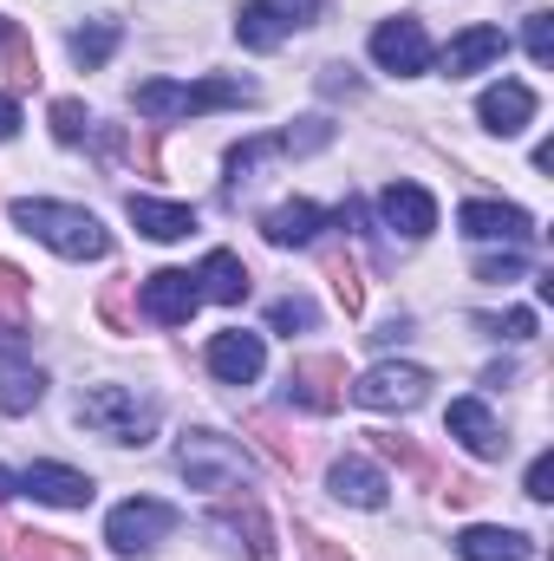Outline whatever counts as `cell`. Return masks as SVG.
<instances>
[{"mask_svg": "<svg viewBox=\"0 0 554 561\" xmlns=\"http://www.w3.org/2000/svg\"><path fill=\"white\" fill-rule=\"evenodd\" d=\"M235 39H242L249 53H275L280 39H287V13H280L275 0H249V7H235Z\"/></svg>", "mask_w": 554, "mask_h": 561, "instance_id": "cell-23", "label": "cell"}, {"mask_svg": "<svg viewBox=\"0 0 554 561\" xmlns=\"http://www.w3.org/2000/svg\"><path fill=\"white\" fill-rule=\"evenodd\" d=\"M196 294H203V300H222V307L249 300V268H242V255L209 249V255H203V268H196Z\"/></svg>", "mask_w": 554, "mask_h": 561, "instance_id": "cell-21", "label": "cell"}, {"mask_svg": "<svg viewBox=\"0 0 554 561\" xmlns=\"http://www.w3.org/2000/svg\"><path fill=\"white\" fill-rule=\"evenodd\" d=\"M249 99H255V85H242V79H196V85L143 79L138 92H131V105H138L143 118H157V125H170V118H203V112H229V105H249Z\"/></svg>", "mask_w": 554, "mask_h": 561, "instance_id": "cell-2", "label": "cell"}, {"mask_svg": "<svg viewBox=\"0 0 554 561\" xmlns=\"http://www.w3.org/2000/svg\"><path fill=\"white\" fill-rule=\"evenodd\" d=\"M85 131H92L85 105H79V99H59V105H53V138H59V144H79Z\"/></svg>", "mask_w": 554, "mask_h": 561, "instance_id": "cell-30", "label": "cell"}, {"mask_svg": "<svg viewBox=\"0 0 554 561\" xmlns=\"http://www.w3.org/2000/svg\"><path fill=\"white\" fill-rule=\"evenodd\" d=\"M353 399L366 405V412H412V405H424L430 399V373L424 366H372L359 386H353Z\"/></svg>", "mask_w": 554, "mask_h": 561, "instance_id": "cell-5", "label": "cell"}, {"mask_svg": "<svg viewBox=\"0 0 554 561\" xmlns=\"http://www.w3.org/2000/svg\"><path fill=\"white\" fill-rule=\"evenodd\" d=\"M7 561H85L79 542H66V536H39V529H13L7 536Z\"/></svg>", "mask_w": 554, "mask_h": 561, "instance_id": "cell-24", "label": "cell"}, {"mask_svg": "<svg viewBox=\"0 0 554 561\" xmlns=\"http://www.w3.org/2000/svg\"><path fill=\"white\" fill-rule=\"evenodd\" d=\"M522 39H529V59L535 66H554V13H529Z\"/></svg>", "mask_w": 554, "mask_h": 561, "instance_id": "cell-32", "label": "cell"}, {"mask_svg": "<svg viewBox=\"0 0 554 561\" xmlns=\"http://www.w3.org/2000/svg\"><path fill=\"white\" fill-rule=\"evenodd\" d=\"M320 229H326V209H320V203H307V196H293V203H280V209L262 216V236H268L275 249H307Z\"/></svg>", "mask_w": 554, "mask_h": 561, "instance_id": "cell-18", "label": "cell"}, {"mask_svg": "<svg viewBox=\"0 0 554 561\" xmlns=\"http://www.w3.org/2000/svg\"><path fill=\"white\" fill-rule=\"evenodd\" d=\"M13 131H20V105H13V99L0 92V144L13 138Z\"/></svg>", "mask_w": 554, "mask_h": 561, "instance_id": "cell-39", "label": "cell"}, {"mask_svg": "<svg viewBox=\"0 0 554 561\" xmlns=\"http://www.w3.org/2000/svg\"><path fill=\"white\" fill-rule=\"evenodd\" d=\"M385 470L379 463H366V457H339L333 463V496L339 503H353V510H385Z\"/></svg>", "mask_w": 554, "mask_h": 561, "instance_id": "cell-19", "label": "cell"}, {"mask_svg": "<svg viewBox=\"0 0 554 561\" xmlns=\"http://www.w3.org/2000/svg\"><path fill=\"white\" fill-rule=\"evenodd\" d=\"M287 399L307 412H339L346 405V366L333 353H307L287 366Z\"/></svg>", "mask_w": 554, "mask_h": 561, "instance_id": "cell-7", "label": "cell"}, {"mask_svg": "<svg viewBox=\"0 0 554 561\" xmlns=\"http://www.w3.org/2000/svg\"><path fill=\"white\" fill-rule=\"evenodd\" d=\"M79 424L112 437V444H150L157 437V405L138 399L131 386H92V392H79Z\"/></svg>", "mask_w": 554, "mask_h": 561, "instance_id": "cell-3", "label": "cell"}, {"mask_svg": "<svg viewBox=\"0 0 554 561\" xmlns=\"http://www.w3.org/2000/svg\"><path fill=\"white\" fill-rule=\"evenodd\" d=\"M379 216H385V229H399V236H412V242H424V236L437 229V203H430V190H417V183H385V190H379Z\"/></svg>", "mask_w": 554, "mask_h": 561, "instance_id": "cell-14", "label": "cell"}, {"mask_svg": "<svg viewBox=\"0 0 554 561\" xmlns=\"http://www.w3.org/2000/svg\"><path fill=\"white\" fill-rule=\"evenodd\" d=\"M0 53H7V72H13L20 85H33V79H39V59H33V46H26L20 20H7V26H0Z\"/></svg>", "mask_w": 554, "mask_h": 561, "instance_id": "cell-29", "label": "cell"}, {"mask_svg": "<svg viewBox=\"0 0 554 561\" xmlns=\"http://www.w3.org/2000/svg\"><path fill=\"white\" fill-rule=\"evenodd\" d=\"M268 327H275V333L313 327V300H300V294H293V300H275V307H268Z\"/></svg>", "mask_w": 554, "mask_h": 561, "instance_id": "cell-33", "label": "cell"}, {"mask_svg": "<svg viewBox=\"0 0 554 561\" xmlns=\"http://www.w3.org/2000/svg\"><path fill=\"white\" fill-rule=\"evenodd\" d=\"M20 307H26V275L0 262V320H20Z\"/></svg>", "mask_w": 554, "mask_h": 561, "instance_id": "cell-34", "label": "cell"}, {"mask_svg": "<svg viewBox=\"0 0 554 561\" xmlns=\"http://www.w3.org/2000/svg\"><path fill=\"white\" fill-rule=\"evenodd\" d=\"M13 222H20L26 236H39L53 255H66V262H99V255H112V236L99 229V216H92V209H72V203H13Z\"/></svg>", "mask_w": 554, "mask_h": 561, "instance_id": "cell-1", "label": "cell"}, {"mask_svg": "<svg viewBox=\"0 0 554 561\" xmlns=\"http://www.w3.org/2000/svg\"><path fill=\"white\" fill-rule=\"evenodd\" d=\"M138 307H143V320H157V327H183V320L203 307L196 275H183V268H157V275H143Z\"/></svg>", "mask_w": 554, "mask_h": 561, "instance_id": "cell-8", "label": "cell"}, {"mask_svg": "<svg viewBox=\"0 0 554 561\" xmlns=\"http://www.w3.org/2000/svg\"><path fill=\"white\" fill-rule=\"evenodd\" d=\"M522 490H529L535 503H549V496H554V457H549V450L529 463V483H522Z\"/></svg>", "mask_w": 554, "mask_h": 561, "instance_id": "cell-36", "label": "cell"}, {"mask_svg": "<svg viewBox=\"0 0 554 561\" xmlns=\"http://www.w3.org/2000/svg\"><path fill=\"white\" fill-rule=\"evenodd\" d=\"M125 216L138 222V236H150V242H183V236L196 229V209H183V203H157V196H131Z\"/></svg>", "mask_w": 554, "mask_h": 561, "instance_id": "cell-20", "label": "cell"}, {"mask_svg": "<svg viewBox=\"0 0 554 561\" xmlns=\"http://www.w3.org/2000/svg\"><path fill=\"white\" fill-rule=\"evenodd\" d=\"M118 39H125V33H118V20H92V26H79V33H72V59H79L85 72H99V66L118 53Z\"/></svg>", "mask_w": 554, "mask_h": 561, "instance_id": "cell-26", "label": "cell"}, {"mask_svg": "<svg viewBox=\"0 0 554 561\" xmlns=\"http://www.w3.org/2000/svg\"><path fill=\"white\" fill-rule=\"evenodd\" d=\"M522 275H529V262H522L516 249H509V255H483V262H476V280H489V287H509V280H522Z\"/></svg>", "mask_w": 554, "mask_h": 561, "instance_id": "cell-31", "label": "cell"}, {"mask_svg": "<svg viewBox=\"0 0 554 561\" xmlns=\"http://www.w3.org/2000/svg\"><path fill=\"white\" fill-rule=\"evenodd\" d=\"M509 53V33L503 26H463L450 46H443V72L450 79H470V72H483L489 59H503Z\"/></svg>", "mask_w": 554, "mask_h": 561, "instance_id": "cell-17", "label": "cell"}, {"mask_svg": "<svg viewBox=\"0 0 554 561\" xmlns=\"http://www.w3.org/2000/svg\"><path fill=\"white\" fill-rule=\"evenodd\" d=\"M326 280H333V294H339L346 313H366V280H359V262L346 249H326Z\"/></svg>", "mask_w": 554, "mask_h": 561, "instance_id": "cell-27", "label": "cell"}, {"mask_svg": "<svg viewBox=\"0 0 554 561\" xmlns=\"http://www.w3.org/2000/svg\"><path fill=\"white\" fill-rule=\"evenodd\" d=\"M457 556L463 561H535V542L522 536V529H463L457 536Z\"/></svg>", "mask_w": 554, "mask_h": 561, "instance_id": "cell-22", "label": "cell"}, {"mask_svg": "<svg viewBox=\"0 0 554 561\" xmlns=\"http://www.w3.org/2000/svg\"><path fill=\"white\" fill-rule=\"evenodd\" d=\"M372 59L385 66V72H424L430 66V33H424V20H385L379 33H372Z\"/></svg>", "mask_w": 554, "mask_h": 561, "instance_id": "cell-12", "label": "cell"}, {"mask_svg": "<svg viewBox=\"0 0 554 561\" xmlns=\"http://www.w3.org/2000/svg\"><path fill=\"white\" fill-rule=\"evenodd\" d=\"M262 366H268V346H262V333H216L209 340V373L222 379V386H255L262 379Z\"/></svg>", "mask_w": 554, "mask_h": 561, "instance_id": "cell-11", "label": "cell"}, {"mask_svg": "<svg viewBox=\"0 0 554 561\" xmlns=\"http://www.w3.org/2000/svg\"><path fill=\"white\" fill-rule=\"evenodd\" d=\"M307 561H353L339 542H326V536H307Z\"/></svg>", "mask_w": 554, "mask_h": 561, "instance_id": "cell-37", "label": "cell"}, {"mask_svg": "<svg viewBox=\"0 0 554 561\" xmlns=\"http://www.w3.org/2000/svg\"><path fill=\"white\" fill-rule=\"evenodd\" d=\"M443 431H450L470 457H503V450H509L503 424L489 419V405H483V399H457V405L443 412Z\"/></svg>", "mask_w": 554, "mask_h": 561, "instance_id": "cell-13", "label": "cell"}, {"mask_svg": "<svg viewBox=\"0 0 554 561\" xmlns=\"http://www.w3.org/2000/svg\"><path fill=\"white\" fill-rule=\"evenodd\" d=\"M249 431H255V437H262V444L275 450V463H280V470H300V463H307V450H300V444H293V437L280 431V419L255 412V419H249Z\"/></svg>", "mask_w": 554, "mask_h": 561, "instance_id": "cell-28", "label": "cell"}, {"mask_svg": "<svg viewBox=\"0 0 554 561\" xmlns=\"http://www.w3.org/2000/svg\"><path fill=\"white\" fill-rule=\"evenodd\" d=\"M46 399V373L39 366H0V412H33Z\"/></svg>", "mask_w": 554, "mask_h": 561, "instance_id": "cell-25", "label": "cell"}, {"mask_svg": "<svg viewBox=\"0 0 554 561\" xmlns=\"http://www.w3.org/2000/svg\"><path fill=\"white\" fill-rule=\"evenodd\" d=\"M476 118H483L496 138H516V131H529V118H535V92L516 85V79H503V85H489V92L476 99Z\"/></svg>", "mask_w": 554, "mask_h": 561, "instance_id": "cell-16", "label": "cell"}, {"mask_svg": "<svg viewBox=\"0 0 554 561\" xmlns=\"http://www.w3.org/2000/svg\"><path fill=\"white\" fill-rule=\"evenodd\" d=\"M313 7H320V0H280V13H287V26H307V20H313Z\"/></svg>", "mask_w": 554, "mask_h": 561, "instance_id": "cell-38", "label": "cell"}, {"mask_svg": "<svg viewBox=\"0 0 554 561\" xmlns=\"http://www.w3.org/2000/svg\"><path fill=\"white\" fill-rule=\"evenodd\" d=\"M209 529L242 536V542H249V561H280L275 556V529H268V516H262L255 496H222V503L209 510Z\"/></svg>", "mask_w": 554, "mask_h": 561, "instance_id": "cell-10", "label": "cell"}, {"mask_svg": "<svg viewBox=\"0 0 554 561\" xmlns=\"http://www.w3.org/2000/svg\"><path fill=\"white\" fill-rule=\"evenodd\" d=\"M170 529H176V510H170V503H157V496H131V503L112 510L105 542H112L118 556H138V549H150V542H163Z\"/></svg>", "mask_w": 554, "mask_h": 561, "instance_id": "cell-6", "label": "cell"}, {"mask_svg": "<svg viewBox=\"0 0 554 561\" xmlns=\"http://www.w3.org/2000/svg\"><path fill=\"white\" fill-rule=\"evenodd\" d=\"M176 463H183V477H189V490H242L249 483V450L242 444H229V437H216V431H189L183 444H176Z\"/></svg>", "mask_w": 554, "mask_h": 561, "instance_id": "cell-4", "label": "cell"}, {"mask_svg": "<svg viewBox=\"0 0 554 561\" xmlns=\"http://www.w3.org/2000/svg\"><path fill=\"white\" fill-rule=\"evenodd\" d=\"M476 327H489L496 340H535V313L529 307H516L509 320H476Z\"/></svg>", "mask_w": 554, "mask_h": 561, "instance_id": "cell-35", "label": "cell"}, {"mask_svg": "<svg viewBox=\"0 0 554 561\" xmlns=\"http://www.w3.org/2000/svg\"><path fill=\"white\" fill-rule=\"evenodd\" d=\"M7 496H13V477H7V470H0V503H7Z\"/></svg>", "mask_w": 554, "mask_h": 561, "instance_id": "cell-40", "label": "cell"}, {"mask_svg": "<svg viewBox=\"0 0 554 561\" xmlns=\"http://www.w3.org/2000/svg\"><path fill=\"white\" fill-rule=\"evenodd\" d=\"M20 490H26L33 503H53V510H85V503H92V477H85V470H66V463H33V470L20 477Z\"/></svg>", "mask_w": 554, "mask_h": 561, "instance_id": "cell-15", "label": "cell"}, {"mask_svg": "<svg viewBox=\"0 0 554 561\" xmlns=\"http://www.w3.org/2000/svg\"><path fill=\"white\" fill-rule=\"evenodd\" d=\"M457 222H463V236H470V242H509V249L535 242V216H529V209H516V203H463V209H457Z\"/></svg>", "mask_w": 554, "mask_h": 561, "instance_id": "cell-9", "label": "cell"}]
</instances>
